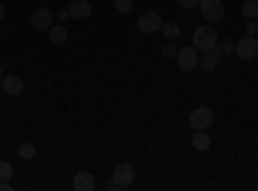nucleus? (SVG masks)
Here are the masks:
<instances>
[{
	"mask_svg": "<svg viewBox=\"0 0 258 191\" xmlns=\"http://www.w3.org/2000/svg\"><path fill=\"white\" fill-rule=\"evenodd\" d=\"M13 186H11V181H0V191H11Z\"/></svg>",
	"mask_w": 258,
	"mask_h": 191,
	"instance_id": "26",
	"label": "nucleus"
},
{
	"mask_svg": "<svg viewBox=\"0 0 258 191\" xmlns=\"http://www.w3.org/2000/svg\"><path fill=\"white\" fill-rule=\"evenodd\" d=\"M114 8L119 13H129V11H132V0H114Z\"/></svg>",
	"mask_w": 258,
	"mask_h": 191,
	"instance_id": "21",
	"label": "nucleus"
},
{
	"mask_svg": "<svg viewBox=\"0 0 258 191\" xmlns=\"http://www.w3.org/2000/svg\"><path fill=\"white\" fill-rule=\"evenodd\" d=\"M220 52V57H227V54H232L235 52V44H232V39H222V41H217V47H214Z\"/></svg>",
	"mask_w": 258,
	"mask_h": 191,
	"instance_id": "18",
	"label": "nucleus"
},
{
	"mask_svg": "<svg viewBox=\"0 0 258 191\" xmlns=\"http://www.w3.org/2000/svg\"><path fill=\"white\" fill-rule=\"evenodd\" d=\"M106 188H109V191H121V188H119V183H116L114 178H111V181H106Z\"/></svg>",
	"mask_w": 258,
	"mask_h": 191,
	"instance_id": "24",
	"label": "nucleus"
},
{
	"mask_svg": "<svg viewBox=\"0 0 258 191\" xmlns=\"http://www.w3.org/2000/svg\"><path fill=\"white\" fill-rule=\"evenodd\" d=\"M199 11H202V16L209 21V24H217V21L225 16L222 0H202V3H199Z\"/></svg>",
	"mask_w": 258,
	"mask_h": 191,
	"instance_id": "4",
	"label": "nucleus"
},
{
	"mask_svg": "<svg viewBox=\"0 0 258 191\" xmlns=\"http://www.w3.org/2000/svg\"><path fill=\"white\" fill-rule=\"evenodd\" d=\"M111 178L119 183V188H129V186H132V181H135V168L129 165V163H119V165L114 168Z\"/></svg>",
	"mask_w": 258,
	"mask_h": 191,
	"instance_id": "7",
	"label": "nucleus"
},
{
	"mask_svg": "<svg viewBox=\"0 0 258 191\" xmlns=\"http://www.w3.org/2000/svg\"><path fill=\"white\" fill-rule=\"evenodd\" d=\"M3 21H6V6L0 3V24H3Z\"/></svg>",
	"mask_w": 258,
	"mask_h": 191,
	"instance_id": "27",
	"label": "nucleus"
},
{
	"mask_svg": "<svg viewBox=\"0 0 258 191\" xmlns=\"http://www.w3.org/2000/svg\"><path fill=\"white\" fill-rule=\"evenodd\" d=\"M243 16L250 21V18H258V0H245V3H243Z\"/></svg>",
	"mask_w": 258,
	"mask_h": 191,
	"instance_id": "17",
	"label": "nucleus"
},
{
	"mask_svg": "<svg viewBox=\"0 0 258 191\" xmlns=\"http://www.w3.org/2000/svg\"><path fill=\"white\" fill-rule=\"evenodd\" d=\"M163 36L168 39V41H173V39H178L181 36V26L176 24V21H168V24H163Z\"/></svg>",
	"mask_w": 258,
	"mask_h": 191,
	"instance_id": "15",
	"label": "nucleus"
},
{
	"mask_svg": "<svg viewBox=\"0 0 258 191\" xmlns=\"http://www.w3.org/2000/svg\"><path fill=\"white\" fill-rule=\"evenodd\" d=\"M245 34H248V36H255V34H258V18H250V21H248Z\"/></svg>",
	"mask_w": 258,
	"mask_h": 191,
	"instance_id": "22",
	"label": "nucleus"
},
{
	"mask_svg": "<svg viewBox=\"0 0 258 191\" xmlns=\"http://www.w3.org/2000/svg\"><path fill=\"white\" fill-rule=\"evenodd\" d=\"M57 18H59V21H68V18H70V11H59Z\"/></svg>",
	"mask_w": 258,
	"mask_h": 191,
	"instance_id": "25",
	"label": "nucleus"
},
{
	"mask_svg": "<svg viewBox=\"0 0 258 191\" xmlns=\"http://www.w3.org/2000/svg\"><path fill=\"white\" fill-rule=\"evenodd\" d=\"M217 62H220V52L217 49H209L204 57H199V68L202 70H217Z\"/></svg>",
	"mask_w": 258,
	"mask_h": 191,
	"instance_id": "14",
	"label": "nucleus"
},
{
	"mask_svg": "<svg viewBox=\"0 0 258 191\" xmlns=\"http://www.w3.org/2000/svg\"><path fill=\"white\" fill-rule=\"evenodd\" d=\"M54 24V13L49 8H36L34 16H31V26L39 29V31H49V26Z\"/></svg>",
	"mask_w": 258,
	"mask_h": 191,
	"instance_id": "8",
	"label": "nucleus"
},
{
	"mask_svg": "<svg viewBox=\"0 0 258 191\" xmlns=\"http://www.w3.org/2000/svg\"><path fill=\"white\" fill-rule=\"evenodd\" d=\"M73 188L75 191H93L96 188V178H93V173H75V178H73Z\"/></svg>",
	"mask_w": 258,
	"mask_h": 191,
	"instance_id": "11",
	"label": "nucleus"
},
{
	"mask_svg": "<svg viewBox=\"0 0 258 191\" xmlns=\"http://www.w3.org/2000/svg\"><path fill=\"white\" fill-rule=\"evenodd\" d=\"M68 11H70V18H75V21H85V18H91L93 6L88 3V0H73Z\"/></svg>",
	"mask_w": 258,
	"mask_h": 191,
	"instance_id": "9",
	"label": "nucleus"
},
{
	"mask_svg": "<svg viewBox=\"0 0 258 191\" xmlns=\"http://www.w3.org/2000/svg\"><path fill=\"white\" fill-rule=\"evenodd\" d=\"M217 41H220V34H217V29H212V26H199L197 31H194L191 44L197 47V49H204V52H209V49H214V47H217Z\"/></svg>",
	"mask_w": 258,
	"mask_h": 191,
	"instance_id": "1",
	"label": "nucleus"
},
{
	"mask_svg": "<svg viewBox=\"0 0 258 191\" xmlns=\"http://www.w3.org/2000/svg\"><path fill=\"white\" fill-rule=\"evenodd\" d=\"M137 29H140L142 34H147V36H153V34H158V31L163 29V18H160L155 11H147V13H142V16H140Z\"/></svg>",
	"mask_w": 258,
	"mask_h": 191,
	"instance_id": "3",
	"label": "nucleus"
},
{
	"mask_svg": "<svg viewBox=\"0 0 258 191\" xmlns=\"http://www.w3.org/2000/svg\"><path fill=\"white\" fill-rule=\"evenodd\" d=\"M0 80H3V65H0Z\"/></svg>",
	"mask_w": 258,
	"mask_h": 191,
	"instance_id": "28",
	"label": "nucleus"
},
{
	"mask_svg": "<svg viewBox=\"0 0 258 191\" xmlns=\"http://www.w3.org/2000/svg\"><path fill=\"white\" fill-rule=\"evenodd\" d=\"M235 54L240 59H255L258 57V39L245 34V39H240L238 44H235Z\"/></svg>",
	"mask_w": 258,
	"mask_h": 191,
	"instance_id": "6",
	"label": "nucleus"
},
{
	"mask_svg": "<svg viewBox=\"0 0 258 191\" xmlns=\"http://www.w3.org/2000/svg\"><path fill=\"white\" fill-rule=\"evenodd\" d=\"M13 178V165L8 160H0V181H11Z\"/></svg>",
	"mask_w": 258,
	"mask_h": 191,
	"instance_id": "19",
	"label": "nucleus"
},
{
	"mask_svg": "<svg viewBox=\"0 0 258 191\" xmlns=\"http://www.w3.org/2000/svg\"><path fill=\"white\" fill-rule=\"evenodd\" d=\"M47 34H49L52 44H64L68 41V26H62V24H52Z\"/></svg>",
	"mask_w": 258,
	"mask_h": 191,
	"instance_id": "13",
	"label": "nucleus"
},
{
	"mask_svg": "<svg viewBox=\"0 0 258 191\" xmlns=\"http://www.w3.org/2000/svg\"><path fill=\"white\" fill-rule=\"evenodd\" d=\"M176 62H178V68H181L183 73L197 70V68H199V49H197V47H183V49H178Z\"/></svg>",
	"mask_w": 258,
	"mask_h": 191,
	"instance_id": "2",
	"label": "nucleus"
},
{
	"mask_svg": "<svg viewBox=\"0 0 258 191\" xmlns=\"http://www.w3.org/2000/svg\"><path fill=\"white\" fill-rule=\"evenodd\" d=\"M176 3H178L181 8H197V6L202 3V0H176Z\"/></svg>",
	"mask_w": 258,
	"mask_h": 191,
	"instance_id": "23",
	"label": "nucleus"
},
{
	"mask_svg": "<svg viewBox=\"0 0 258 191\" xmlns=\"http://www.w3.org/2000/svg\"><path fill=\"white\" fill-rule=\"evenodd\" d=\"M0 88H3L8 96H21V93H24V80H21L18 75H3Z\"/></svg>",
	"mask_w": 258,
	"mask_h": 191,
	"instance_id": "10",
	"label": "nucleus"
},
{
	"mask_svg": "<svg viewBox=\"0 0 258 191\" xmlns=\"http://www.w3.org/2000/svg\"><path fill=\"white\" fill-rule=\"evenodd\" d=\"M191 147H194V150H199V153H204V150H209V147H212V137H209L204 130H194V135H191Z\"/></svg>",
	"mask_w": 258,
	"mask_h": 191,
	"instance_id": "12",
	"label": "nucleus"
},
{
	"mask_svg": "<svg viewBox=\"0 0 258 191\" xmlns=\"http://www.w3.org/2000/svg\"><path fill=\"white\" fill-rule=\"evenodd\" d=\"M18 158L34 160V158H36V145H34V142H21V145H18Z\"/></svg>",
	"mask_w": 258,
	"mask_h": 191,
	"instance_id": "16",
	"label": "nucleus"
},
{
	"mask_svg": "<svg viewBox=\"0 0 258 191\" xmlns=\"http://www.w3.org/2000/svg\"><path fill=\"white\" fill-rule=\"evenodd\" d=\"M212 109H207V106H199V109H194L191 116H188V124H191V130H209L212 126Z\"/></svg>",
	"mask_w": 258,
	"mask_h": 191,
	"instance_id": "5",
	"label": "nucleus"
},
{
	"mask_svg": "<svg viewBox=\"0 0 258 191\" xmlns=\"http://www.w3.org/2000/svg\"><path fill=\"white\" fill-rule=\"evenodd\" d=\"M176 54H178V49H176L173 44H170V41H168V44H163V47H160V57H163V59H173Z\"/></svg>",
	"mask_w": 258,
	"mask_h": 191,
	"instance_id": "20",
	"label": "nucleus"
}]
</instances>
